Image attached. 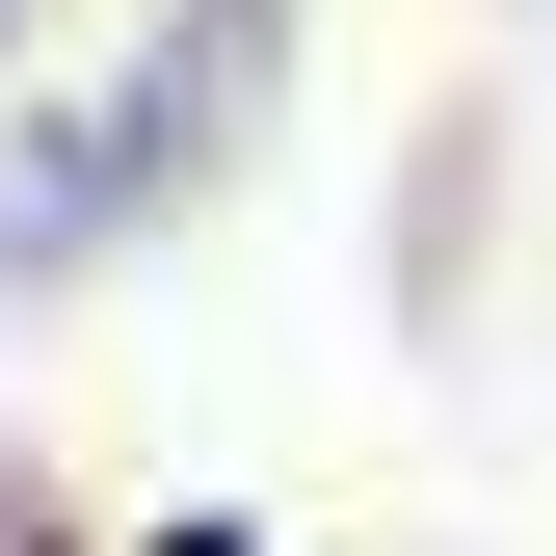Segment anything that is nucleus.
<instances>
[{
  "label": "nucleus",
  "mask_w": 556,
  "mask_h": 556,
  "mask_svg": "<svg viewBox=\"0 0 556 556\" xmlns=\"http://www.w3.org/2000/svg\"><path fill=\"white\" fill-rule=\"evenodd\" d=\"M160 186H186V106H160V80H106V106H27V132H0V292H80V265L160 213Z\"/></svg>",
  "instance_id": "nucleus-1"
},
{
  "label": "nucleus",
  "mask_w": 556,
  "mask_h": 556,
  "mask_svg": "<svg viewBox=\"0 0 556 556\" xmlns=\"http://www.w3.org/2000/svg\"><path fill=\"white\" fill-rule=\"evenodd\" d=\"M0 53H27V0H0Z\"/></svg>",
  "instance_id": "nucleus-3"
},
{
  "label": "nucleus",
  "mask_w": 556,
  "mask_h": 556,
  "mask_svg": "<svg viewBox=\"0 0 556 556\" xmlns=\"http://www.w3.org/2000/svg\"><path fill=\"white\" fill-rule=\"evenodd\" d=\"M132 556H265V530H239V504H160V530H132Z\"/></svg>",
  "instance_id": "nucleus-2"
}]
</instances>
